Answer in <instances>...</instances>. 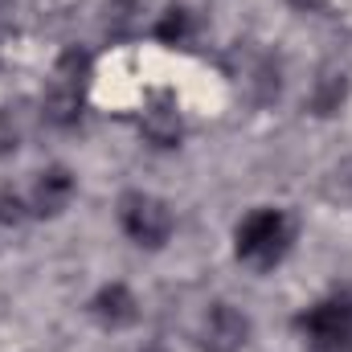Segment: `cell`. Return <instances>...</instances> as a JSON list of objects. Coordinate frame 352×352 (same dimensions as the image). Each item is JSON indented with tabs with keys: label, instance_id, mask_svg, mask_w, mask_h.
<instances>
[{
	"label": "cell",
	"instance_id": "obj_12",
	"mask_svg": "<svg viewBox=\"0 0 352 352\" xmlns=\"http://www.w3.org/2000/svg\"><path fill=\"white\" fill-rule=\"evenodd\" d=\"M16 144H21V127H16V119H12L8 111H0V160L12 156Z\"/></svg>",
	"mask_w": 352,
	"mask_h": 352
},
{
	"label": "cell",
	"instance_id": "obj_1",
	"mask_svg": "<svg viewBox=\"0 0 352 352\" xmlns=\"http://www.w3.org/2000/svg\"><path fill=\"white\" fill-rule=\"evenodd\" d=\"M291 246H295V221L274 205L250 209L234 230V254L246 266H254V270L278 266L291 254Z\"/></svg>",
	"mask_w": 352,
	"mask_h": 352
},
{
	"label": "cell",
	"instance_id": "obj_7",
	"mask_svg": "<svg viewBox=\"0 0 352 352\" xmlns=\"http://www.w3.org/2000/svg\"><path fill=\"white\" fill-rule=\"evenodd\" d=\"M41 115L54 127H78V119H82V87L54 82L50 94L41 98Z\"/></svg>",
	"mask_w": 352,
	"mask_h": 352
},
{
	"label": "cell",
	"instance_id": "obj_13",
	"mask_svg": "<svg viewBox=\"0 0 352 352\" xmlns=\"http://www.w3.org/2000/svg\"><path fill=\"white\" fill-rule=\"evenodd\" d=\"M144 352H168V349H164V344H148Z\"/></svg>",
	"mask_w": 352,
	"mask_h": 352
},
{
	"label": "cell",
	"instance_id": "obj_6",
	"mask_svg": "<svg viewBox=\"0 0 352 352\" xmlns=\"http://www.w3.org/2000/svg\"><path fill=\"white\" fill-rule=\"evenodd\" d=\"M90 316H94L102 328L119 332V328L135 324V316H140V299H135V291H131L127 283H102V287L90 295Z\"/></svg>",
	"mask_w": 352,
	"mask_h": 352
},
{
	"label": "cell",
	"instance_id": "obj_5",
	"mask_svg": "<svg viewBox=\"0 0 352 352\" xmlns=\"http://www.w3.org/2000/svg\"><path fill=\"white\" fill-rule=\"evenodd\" d=\"M74 188H78V180L70 168H62V164L41 168L33 176V188H29V213L33 217H58L74 201Z\"/></svg>",
	"mask_w": 352,
	"mask_h": 352
},
{
	"label": "cell",
	"instance_id": "obj_14",
	"mask_svg": "<svg viewBox=\"0 0 352 352\" xmlns=\"http://www.w3.org/2000/svg\"><path fill=\"white\" fill-rule=\"evenodd\" d=\"M8 4H12V0H0V12H4V8H8Z\"/></svg>",
	"mask_w": 352,
	"mask_h": 352
},
{
	"label": "cell",
	"instance_id": "obj_11",
	"mask_svg": "<svg viewBox=\"0 0 352 352\" xmlns=\"http://www.w3.org/2000/svg\"><path fill=\"white\" fill-rule=\"evenodd\" d=\"M131 8H140V4H135V0H111V8H107V12H111L107 25H111L115 33H127V29L135 25V12H131Z\"/></svg>",
	"mask_w": 352,
	"mask_h": 352
},
{
	"label": "cell",
	"instance_id": "obj_4",
	"mask_svg": "<svg viewBox=\"0 0 352 352\" xmlns=\"http://www.w3.org/2000/svg\"><path fill=\"white\" fill-rule=\"evenodd\" d=\"M201 352H242L250 344V316L234 303H213L201 320Z\"/></svg>",
	"mask_w": 352,
	"mask_h": 352
},
{
	"label": "cell",
	"instance_id": "obj_2",
	"mask_svg": "<svg viewBox=\"0 0 352 352\" xmlns=\"http://www.w3.org/2000/svg\"><path fill=\"white\" fill-rule=\"evenodd\" d=\"M119 230L140 246V250H160L176 230V217H173V205L156 192H123L119 197Z\"/></svg>",
	"mask_w": 352,
	"mask_h": 352
},
{
	"label": "cell",
	"instance_id": "obj_10",
	"mask_svg": "<svg viewBox=\"0 0 352 352\" xmlns=\"http://www.w3.org/2000/svg\"><path fill=\"white\" fill-rule=\"evenodd\" d=\"M152 37L156 41H164V45H184L188 37H192V12L188 8H164L160 16H156V25H152Z\"/></svg>",
	"mask_w": 352,
	"mask_h": 352
},
{
	"label": "cell",
	"instance_id": "obj_8",
	"mask_svg": "<svg viewBox=\"0 0 352 352\" xmlns=\"http://www.w3.org/2000/svg\"><path fill=\"white\" fill-rule=\"evenodd\" d=\"M144 140L148 144H156V148H176L180 144V135H184V127H180V115H176V107L168 102H160V107H152L148 115H144Z\"/></svg>",
	"mask_w": 352,
	"mask_h": 352
},
{
	"label": "cell",
	"instance_id": "obj_9",
	"mask_svg": "<svg viewBox=\"0 0 352 352\" xmlns=\"http://www.w3.org/2000/svg\"><path fill=\"white\" fill-rule=\"evenodd\" d=\"M344 98H349V78H344L340 70H324V74L316 78L307 102H311L316 115H336V111L344 107Z\"/></svg>",
	"mask_w": 352,
	"mask_h": 352
},
{
	"label": "cell",
	"instance_id": "obj_3",
	"mask_svg": "<svg viewBox=\"0 0 352 352\" xmlns=\"http://www.w3.org/2000/svg\"><path fill=\"white\" fill-rule=\"evenodd\" d=\"M307 352H352V295H328L299 316Z\"/></svg>",
	"mask_w": 352,
	"mask_h": 352
}]
</instances>
